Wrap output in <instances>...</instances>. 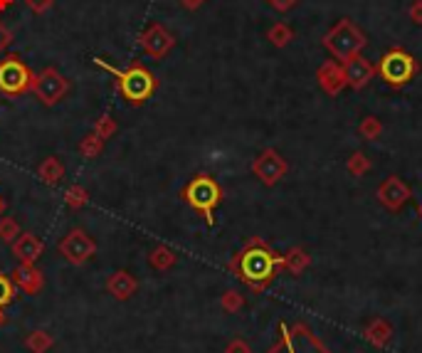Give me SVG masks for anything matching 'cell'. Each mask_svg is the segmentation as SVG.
Instances as JSON below:
<instances>
[{
	"label": "cell",
	"mask_w": 422,
	"mask_h": 353,
	"mask_svg": "<svg viewBox=\"0 0 422 353\" xmlns=\"http://www.w3.org/2000/svg\"><path fill=\"white\" fill-rule=\"evenodd\" d=\"M202 3H205V0H180V5H183L185 10H198Z\"/></svg>",
	"instance_id": "obj_29"
},
{
	"label": "cell",
	"mask_w": 422,
	"mask_h": 353,
	"mask_svg": "<svg viewBox=\"0 0 422 353\" xmlns=\"http://www.w3.org/2000/svg\"><path fill=\"white\" fill-rule=\"evenodd\" d=\"M408 198V188L398 183V180H390L388 185H383V200L390 202V205H398L400 200Z\"/></svg>",
	"instance_id": "obj_16"
},
{
	"label": "cell",
	"mask_w": 422,
	"mask_h": 353,
	"mask_svg": "<svg viewBox=\"0 0 422 353\" xmlns=\"http://www.w3.org/2000/svg\"><path fill=\"white\" fill-rule=\"evenodd\" d=\"M139 43H141V50H144L146 55H151L153 60H163V57L175 48V35L171 33L166 25L151 23L148 28L141 33Z\"/></svg>",
	"instance_id": "obj_8"
},
{
	"label": "cell",
	"mask_w": 422,
	"mask_h": 353,
	"mask_svg": "<svg viewBox=\"0 0 422 353\" xmlns=\"http://www.w3.org/2000/svg\"><path fill=\"white\" fill-rule=\"evenodd\" d=\"M410 18L415 20V23H422V0H415L413 8H410Z\"/></svg>",
	"instance_id": "obj_27"
},
{
	"label": "cell",
	"mask_w": 422,
	"mask_h": 353,
	"mask_svg": "<svg viewBox=\"0 0 422 353\" xmlns=\"http://www.w3.org/2000/svg\"><path fill=\"white\" fill-rule=\"evenodd\" d=\"M62 173H65V168H62V163L57 158H47L43 165H40V175L47 180V183H57V180L62 178Z\"/></svg>",
	"instance_id": "obj_17"
},
{
	"label": "cell",
	"mask_w": 422,
	"mask_h": 353,
	"mask_svg": "<svg viewBox=\"0 0 422 353\" xmlns=\"http://www.w3.org/2000/svg\"><path fill=\"white\" fill-rule=\"evenodd\" d=\"M102 146H104V141L97 136V134H90V136H85L82 139V143H80V151L87 156V158H94V156H99V151H102Z\"/></svg>",
	"instance_id": "obj_19"
},
{
	"label": "cell",
	"mask_w": 422,
	"mask_h": 353,
	"mask_svg": "<svg viewBox=\"0 0 422 353\" xmlns=\"http://www.w3.org/2000/svg\"><path fill=\"white\" fill-rule=\"evenodd\" d=\"M239 274H242L247 282H267L274 274V267H277V257L267 250L264 245H252L247 247L242 254H239Z\"/></svg>",
	"instance_id": "obj_5"
},
{
	"label": "cell",
	"mask_w": 422,
	"mask_h": 353,
	"mask_svg": "<svg viewBox=\"0 0 422 353\" xmlns=\"http://www.w3.org/2000/svg\"><path fill=\"white\" fill-rule=\"evenodd\" d=\"M10 43H13V33H10L8 25L0 23V55H3V52L10 48Z\"/></svg>",
	"instance_id": "obj_24"
},
{
	"label": "cell",
	"mask_w": 422,
	"mask_h": 353,
	"mask_svg": "<svg viewBox=\"0 0 422 353\" xmlns=\"http://www.w3.org/2000/svg\"><path fill=\"white\" fill-rule=\"evenodd\" d=\"M70 89H72V82L67 80L60 70H55V67H45L40 75H35L33 89L30 92L35 94V99H40V104H45V107H55V104H60L67 94H70Z\"/></svg>",
	"instance_id": "obj_7"
},
{
	"label": "cell",
	"mask_w": 422,
	"mask_h": 353,
	"mask_svg": "<svg viewBox=\"0 0 422 353\" xmlns=\"http://www.w3.org/2000/svg\"><path fill=\"white\" fill-rule=\"evenodd\" d=\"M25 5H28V8L33 10L35 15H45L47 10H52L55 0H25Z\"/></svg>",
	"instance_id": "obj_20"
},
{
	"label": "cell",
	"mask_w": 422,
	"mask_h": 353,
	"mask_svg": "<svg viewBox=\"0 0 422 353\" xmlns=\"http://www.w3.org/2000/svg\"><path fill=\"white\" fill-rule=\"evenodd\" d=\"M319 85L326 94H338L346 87V77H343V65L336 62H326L319 70Z\"/></svg>",
	"instance_id": "obj_12"
},
{
	"label": "cell",
	"mask_w": 422,
	"mask_h": 353,
	"mask_svg": "<svg viewBox=\"0 0 422 353\" xmlns=\"http://www.w3.org/2000/svg\"><path fill=\"white\" fill-rule=\"evenodd\" d=\"M420 65L410 52L405 50H390L380 57V62L375 65V72L380 75V80L390 87H405L415 75H418Z\"/></svg>",
	"instance_id": "obj_2"
},
{
	"label": "cell",
	"mask_w": 422,
	"mask_h": 353,
	"mask_svg": "<svg viewBox=\"0 0 422 353\" xmlns=\"http://www.w3.org/2000/svg\"><path fill=\"white\" fill-rule=\"evenodd\" d=\"M92 62H94V67L109 72V75L117 80L119 94H121L129 104H134V107H141V104L156 92V77L151 75V70H146L141 62H131L126 70H117V67L109 65V62L102 60V57H94Z\"/></svg>",
	"instance_id": "obj_1"
},
{
	"label": "cell",
	"mask_w": 422,
	"mask_h": 353,
	"mask_svg": "<svg viewBox=\"0 0 422 353\" xmlns=\"http://www.w3.org/2000/svg\"><path fill=\"white\" fill-rule=\"evenodd\" d=\"M13 250H15V254H18V257L23 259L25 264H30V262H35L40 254H43V242H40L35 235H20Z\"/></svg>",
	"instance_id": "obj_14"
},
{
	"label": "cell",
	"mask_w": 422,
	"mask_h": 353,
	"mask_svg": "<svg viewBox=\"0 0 422 353\" xmlns=\"http://www.w3.org/2000/svg\"><path fill=\"white\" fill-rule=\"evenodd\" d=\"M272 353H326V351L319 349L311 341L309 334H299V336H284V341Z\"/></svg>",
	"instance_id": "obj_13"
},
{
	"label": "cell",
	"mask_w": 422,
	"mask_h": 353,
	"mask_svg": "<svg viewBox=\"0 0 422 353\" xmlns=\"http://www.w3.org/2000/svg\"><path fill=\"white\" fill-rule=\"evenodd\" d=\"M173 262V257H171L168 250H163V247H158V250L153 252V264H158V267H168V264Z\"/></svg>",
	"instance_id": "obj_25"
},
{
	"label": "cell",
	"mask_w": 422,
	"mask_h": 353,
	"mask_svg": "<svg viewBox=\"0 0 422 353\" xmlns=\"http://www.w3.org/2000/svg\"><path fill=\"white\" fill-rule=\"evenodd\" d=\"M267 38L272 40V45H277V48H284L286 43H289L291 38H294V33H291V28H286L284 23H277L269 28Z\"/></svg>",
	"instance_id": "obj_18"
},
{
	"label": "cell",
	"mask_w": 422,
	"mask_h": 353,
	"mask_svg": "<svg viewBox=\"0 0 422 353\" xmlns=\"http://www.w3.org/2000/svg\"><path fill=\"white\" fill-rule=\"evenodd\" d=\"M13 5V0H0V10H8Z\"/></svg>",
	"instance_id": "obj_30"
},
{
	"label": "cell",
	"mask_w": 422,
	"mask_h": 353,
	"mask_svg": "<svg viewBox=\"0 0 422 353\" xmlns=\"http://www.w3.org/2000/svg\"><path fill=\"white\" fill-rule=\"evenodd\" d=\"M94 134H97L102 141H107V139H112L114 134H117V121H114L109 114H102V116L97 119V124H94Z\"/></svg>",
	"instance_id": "obj_15"
},
{
	"label": "cell",
	"mask_w": 422,
	"mask_h": 353,
	"mask_svg": "<svg viewBox=\"0 0 422 353\" xmlns=\"http://www.w3.org/2000/svg\"><path fill=\"white\" fill-rule=\"evenodd\" d=\"M380 129V124L375 121V119H366V121H363V126H361V131L363 134H375Z\"/></svg>",
	"instance_id": "obj_28"
},
{
	"label": "cell",
	"mask_w": 422,
	"mask_h": 353,
	"mask_svg": "<svg viewBox=\"0 0 422 353\" xmlns=\"http://www.w3.org/2000/svg\"><path fill=\"white\" fill-rule=\"evenodd\" d=\"M220 195H222L220 185L210 175H195L183 190V198L188 200V205L195 207L198 212H202L207 222H212V210L220 202Z\"/></svg>",
	"instance_id": "obj_6"
},
{
	"label": "cell",
	"mask_w": 422,
	"mask_h": 353,
	"mask_svg": "<svg viewBox=\"0 0 422 353\" xmlns=\"http://www.w3.org/2000/svg\"><path fill=\"white\" fill-rule=\"evenodd\" d=\"M0 237H3V240H15V237H18V225H15V220H3L0 222Z\"/></svg>",
	"instance_id": "obj_22"
},
{
	"label": "cell",
	"mask_w": 422,
	"mask_h": 353,
	"mask_svg": "<svg viewBox=\"0 0 422 353\" xmlns=\"http://www.w3.org/2000/svg\"><path fill=\"white\" fill-rule=\"evenodd\" d=\"M10 299H13V284H10L8 277H3V274H0V306L8 304Z\"/></svg>",
	"instance_id": "obj_23"
},
{
	"label": "cell",
	"mask_w": 422,
	"mask_h": 353,
	"mask_svg": "<svg viewBox=\"0 0 422 353\" xmlns=\"http://www.w3.org/2000/svg\"><path fill=\"white\" fill-rule=\"evenodd\" d=\"M0 212H3V200H0Z\"/></svg>",
	"instance_id": "obj_31"
},
{
	"label": "cell",
	"mask_w": 422,
	"mask_h": 353,
	"mask_svg": "<svg viewBox=\"0 0 422 353\" xmlns=\"http://www.w3.org/2000/svg\"><path fill=\"white\" fill-rule=\"evenodd\" d=\"M267 3L272 5V8L277 10V13H286V10L294 8V5L299 3V0H267Z\"/></svg>",
	"instance_id": "obj_26"
},
{
	"label": "cell",
	"mask_w": 422,
	"mask_h": 353,
	"mask_svg": "<svg viewBox=\"0 0 422 353\" xmlns=\"http://www.w3.org/2000/svg\"><path fill=\"white\" fill-rule=\"evenodd\" d=\"M67 202H70L72 207L85 205V202H87V193H85V190H82V188H77V185H75V188L67 190Z\"/></svg>",
	"instance_id": "obj_21"
},
{
	"label": "cell",
	"mask_w": 422,
	"mask_h": 353,
	"mask_svg": "<svg viewBox=\"0 0 422 353\" xmlns=\"http://www.w3.org/2000/svg\"><path fill=\"white\" fill-rule=\"evenodd\" d=\"M373 75H375V67L366 57L353 55V57H348V60H343V77H346V85L353 87V89H363V87L373 80Z\"/></svg>",
	"instance_id": "obj_9"
},
{
	"label": "cell",
	"mask_w": 422,
	"mask_h": 353,
	"mask_svg": "<svg viewBox=\"0 0 422 353\" xmlns=\"http://www.w3.org/2000/svg\"><path fill=\"white\" fill-rule=\"evenodd\" d=\"M35 72L23 62L20 55H5L0 60V94L5 97H23L33 89Z\"/></svg>",
	"instance_id": "obj_3"
},
{
	"label": "cell",
	"mask_w": 422,
	"mask_h": 353,
	"mask_svg": "<svg viewBox=\"0 0 422 353\" xmlns=\"http://www.w3.org/2000/svg\"><path fill=\"white\" fill-rule=\"evenodd\" d=\"M60 247L70 262H85V259L94 252V242L82 230H72L70 235L62 240Z\"/></svg>",
	"instance_id": "obj_10"
},
{
	"label": "cell",
	"mask_w": 422,
	"mask_h": 353,
	"mask_svg": "<svg viewBox=\"0 0 422 353\" xmlns=\"http://www.w3.org/2000/svg\"><path fill=\"white\" fill-rule=\"evenodd\" d=\"M324 45L343 62L366 48V35L353 25V20L343 18L333 25V30L324 38Z\"/></svg>",
	"instance_id": "obj_4"
},
{
	"label": "cell",
	"mask_w": 422,
	"mask_h": 353,
	"mask_svg": "<svg viewBox=\"0 0 422 353\" xmlns=\"http://www.w3.org/2000/svg\"><path fill=\"white\" fill-rule=\"evenodd\" d=\"M284 168L286 165H284V161L279 158L277 151H264L257 158V163H254V173H257L264 183H274V180L284 173Z\"/></svg>",
	"instance_id": "obj_11"
}]
</instances>
